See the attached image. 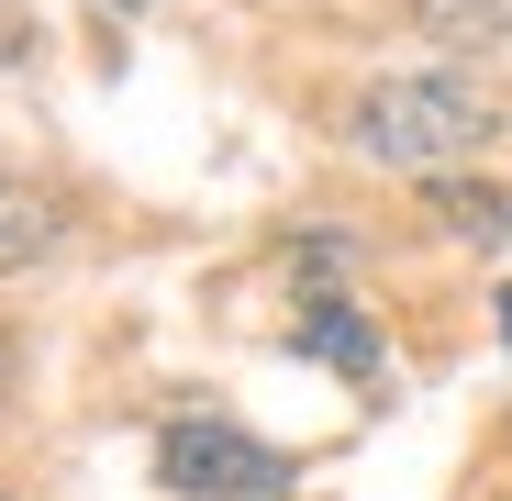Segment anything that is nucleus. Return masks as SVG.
Returning <instances> with one entry per match:
<instances>
[{
	"mask_svg": "<svg viewBox=\"0 0 512 501\" xmlns=\"http://www.w3.org/2000/svg\"><path fill=\"white\" fill-rule=\"evenodd\" d=\"M490 123H501V112L468 90L457 67H412V78H368L346 134H357V156L435 179V167H457V156H479V145H490Z\"/></svg>",
	"mask_w": 512,
	"mask_h": 501,
	"instance_id": "1",
	"label": "nucleus"
},
{
	"mask_svg": "<svg viewBox=\"0 0 512 501\" xmlns=\"http://www.w3.org/2000/svg\"><path fill=\"white\" fill-rule=\"evenodd\" d=\"M156 479L179 501H279L290 490V446L245 435V424H167L156 435Z\"/></svg>",
	"mask_w": 512,
	"mask_h": 501,
	"instance_id": "2",
	"label": "nucleus"
},
{
	"mask_svg": "<svg viewBox=\"0 0 512 501\" xmlns=\"http://www.w3.org/2000/svg\"><path fill=\"white\" fill-rule=\"evenodd\" d=\"M301 346L334 368V379H357V390H379V334H368V312L346 301V290H312V312H301Z\"/></svg>",
	"mask_w": 512,
	"mask_h": 501,
	"instance_id": "3",
	"label": "nucleus"
},
{
	"mask_svg": "<svg viewBox=\"0 0 512 501\" xmlns=\"http://www.w3.org/2000/svg\"><path fill=\"white\" fill-rule=\"evenodd\" d=\"M45 234H56V201H45L34 179H12V167H0V279L34 268V257H45Z\"/></svg>",
	"mask_w": 512,
	"mask_h": 501,
	"instance_id": "4",
	"label": "nucleus"
},
{
	"mask_svg": "<svg viewBox=\"0 0 512 501\" xmlns=\"http://www.w3.org/2000/svg\"><path fill=\"white\" fill-rule=\"evenodd\" d=\"M412 23H423V34H446V45H501V34H512L501 0H412Z\"/></svg>",
	"mask_w": 512,
	"mask_h": 501,
	"instance_id": "5",
	"label": "nucleus"
},
{
	"mask_svg": "<svg viewBox=\"0 0 512 501\" xmlns=\"http://www.w3.org/2000/svg\"><path fill=\"white\" fill-rule=\"evenodd\" d=\"M446 212H457L468 234H501V223H512V201H490V190H446Z\"/></svg>",
	"mask_w": 512,
	"mask_h": 501,
	"instance_id": "6",
	"label": "nucleus"
},
{
	"mask_svg": "<svg viewBox=\"0 0 512 501\" xmlns=\"http://www.w3.org/2000/svg\"><path fill=\"white\" fill-rule=\"evenodd\" d=\"M101 12H167V0H101Z\"/></svg>",
	"mask_w": 512,
	"mask_h": 501,
	"instance_id": "7",
	"label": "nucleus"
},
{
	"mask_svg": "<svg viewBox=\"0 0 512 501\" xmlns=\"http://www.w3.org/2000/svg\"><path fill=\"white\" fill-rule=\"evenodd\" d=\"M0 390H12V346H0Z\"/></svg>",
	"mask_w": 512,
	"mask_h": 501,
	"instance_id": "8",
	"label": "nucleus"
},
{
	"mask_svg": "<svg viewBox=\"0 0 512 501\" xmlns=\"http://www.w3.org/2000/svg\"><path fill=\"white\" fill-rule=\"evenodd\" d=\"M501 334H512V290H501Z\"/></svg>",
	"mask_w": 512,
	"mask_h": 501,
	"instance_id": "9",
	"label": "nucleus"
}]
</instances>
